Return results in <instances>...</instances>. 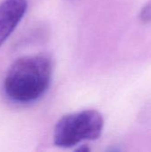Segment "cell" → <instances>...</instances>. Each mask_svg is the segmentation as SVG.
Wrapping results in <instances>:
<instances>
[{"label": "cell", "instance_id": "cell-1", "mask_svg": "<svg viewBox=\"0 0 151 152\" xmlns=\"http://www.w3.org/2000/svg\"><path fill=\"white\" fill-rule=\"evenodd\" d=\"M52 72V63L44 56L20 58L12 65L5 77L4 92L16 102H34L48 89Z\"/></svg>", "mask_w": 151, "mask_h": 152}, {"label": "cell", "instance_id": "cell-2", "mask_svg": "<svg viewBox=\"0 0 151 152\" xmlns=\"http://www.w3.org/2000/svg\"><path fill=\"white\" fill-rule=\"evenodd\" d=\"M104 121L97 110H87L63 116L55 125L53 142L61 148H71L84 141L98 139Z\"/></svg>", "mask_w": 151, "mask_h": 152}, {"label": "cell", "instance_id": "cell-3", "mask_svg": "<svg viewBox=\"0 0 151 152\" xmlns=\"http://www.w3.org/2000/svg\"><path fill=\"white\" fill-rule=\"evenodd\" d=\"M27 0H4L0 4V46L23 18Z\"/></svg>", "mask_w": 151, "mask_h": 152}, {"label": "cell", "instance_id": "cell-4", "mask_svg": "<svg viewBox=\"0 0 151 152\" xmlns=\"http://www.w3.org/2000/svg\"><path fill=\"white\" fill-rule=\"evenodd\" d=\"M140 20L142 23L151 22V0L142 8L140 12Z\"/></svg>", "mask_w": 151, "mask_h": 152}]
</instances>
